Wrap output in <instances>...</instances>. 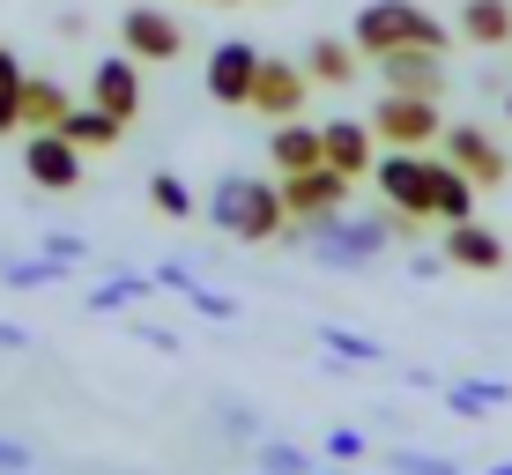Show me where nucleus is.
I'll use <instances>...</instances> for the list:
<instances>
[{"label": "nucleus", "instance_id": "7c9ffc66", "mask_svg": "<svg viewBox=\"0 0 512 475\" xmlns=\"http://www.w3.org/2000/svg\"><path fill=\"white\" fill-rule=\"evenodd\" d=\"M186 305H193V312H201V320H223V327H231V320H238V297H223V290H208V283H201V290H193V297H186Z\"/></svg>", "mask_w": 512, "mask_h": 475}, {"label": "nucleus", "instance_id": "c756f323", "mask_svg": "<svg viewBox=\"0 0 512 475\" xmlns=\"http://www.w3.org/2000/svg\"><path fill=\"white\" fill-rule=\"evenodd\" d=\"M386 468H401V475H461V468L446 461V453H409V446H401V453H394Z\"/></svg>", "mask_w": 512, "mask_h": 475}, {"label": "nucleus", "instance_id": "423d86ee", "mask_svg": "<svg viewBox=\"0 0 512 475\" xmlns=\"http://www.w3.org/2000/svg\"><path fill=\"white\" fill-rule=\"evenodd\" d=\"M372 134L386 149H431L438 134H446V119H438V97H409V90H386L379 112H372Z\"/></svg>", "mask_w": 512, "mask_h": 475}, {"label": "nucleus", "instance_id": "f8f14e48", "mask_svg": "<svg viewBox=\"0 0 512 475\" xmlns=\"http://www.w3.org/2000/svg\"><path fill=\"white\" fill-rule=\"evenodd\" d=\"M90 104H104L112 119L134 127V112H141V60L134 52H104V60L90 67Z\"/></svg>", "mask_w": 512, "mask_h": 475}, {"label": "nucleus", "instance_id": "9b49d317", "mask_svg": "<svg viewBox=\"0 0 512 475\" xmlns=\"http://www.w3.org/2000/svg\"><path fill=\"white\" fill-rule=\"evenodd\" d=\"M438 149H446V164H461L475 186H505L512 179V156L490 142L483 127H446V134H438Z\"/></svg>", "mask_w": 512, "mask_h": 475}, {"label": "nucleus", "instance_id": "ddd939ff", "mask_svg": "<svg viewBox=\"0 0 512 475\" xmlns=\"http://www.w3.org/2000/svg\"><path fill=\"white\" fill-rule=\"evenodd\" d=\"M320 149H327L334 171H349V179H372V164H379L372 119H327V127H320Z\"/></svg>", "mask_w": 512, "mask_h": 475}, {"label": "nucleus", "instance_id": "6e6552de", "mask_svg": "<svg viewBox=\"0 0 512 475\" xmlns=\"http://www.w3.org/2000/svg\"><path fill=\"white\" fill-rule=\"evenodd\" d=\"M23 179L38 186V193H75L82 186V149L67 142L60 127H38L23 142Z\"/></svg>", "mask_w": 512, "mask_h": 475}, {"label": "nucleus", "instance_id": "a878e982", "mask_svg": "<svg viewBox=\"0 0 512 475\" xmlns=\"http://www.w3.org/2000/svg\"><path fill=\"white\" fill-rule=\"evenodd\" d=\"M446 409H453V416L505 409V386H498V379H453V386H446Z\"/></svg>", "mask_w": 512, "mask_h": 475}, {"label": "nucleus", "instance_id": "6ab92c4d", "mask_svg": "<svg viewBox=\"0 0 512 475\" xmlns=\"http://www.w3.org/2000/svg\"><path fill=\"white\" fill-rule=\"evenodd\" d=\"M305 75L327 82V90H349V82H357V45L349 38H312L305 45Z\"/></svg>", "mask_w": 512, "mask_h": 475}, {"label": "nucleus", "instance_id": "58836bf2", "mask_svg": "<svg viewBox=\"0 0 512 475\" xmlns=\"http://www.w3.org/2000/svg\"><path fill=\"white\" fill-rule=\"evenodd\" d=\"M327 475H349V461H342V468H327Z\"/></svg>", "mask_w": 512, "mask_h": 475}, {"label": "nucleus", "instance_id": "c85d7f7f", "mask_svg": "<svg viewBox=\"0 0 512 475\" xmlns=\"http://www.w3.org/2000/svg\"><path fill=\"white\" fill-rule=\"evenodd\" d=\"M38 253L67 260V268H82V260H90V238H82V231H45V245H38Z\"/></svg>", "mask_w": 512, "mask_h": 475}, {"label": "nucleus", "instance_id": "412c9836", "mask_svg": "<svg viewBox=\"0 0 512 475\" xmlns=\"http://www.w3.org/2000/svg\"><path fill=\"white\" fill-rule=\"evenodd\" d=\"M475 193H483V186H475L461 164H446V156H438V223H468V216H475Z\"/></svg>", "mask_w": 512, "mask_h": 475}, {"label": "nucleus", "instance_id": "39448f33", "mask_svg": "<svg viewBox=\"0 0 512 475\" xmlns=\"http://www.w3.org/2000/svg\"><path fill=\"white\" fill-rule=\"evenodd\" d=\"M119 52H134L141 67H179V52H186V23L171 8H127L119 15Z\"/></svg>", "mask_w": 512, "mask_h": 475}, {"label": "nucleus", "instance_id": "f257e3e1", "mask_svg": "<svg viewBox=\"0 0 512 475\" xmlns=\"http://www.w3.org/2000/svg\"><path fill=\"white\" fill-rule=\"evenodd\" d=\"M297 253H312L320 268H372L394 238H416V223L401 208L386 216H327V223H305V231H282Z\"/></svg>", "mask_w": 512, "mask_h": 475}, {"label": "nucleus", "instance_id": "1a4fd4ad", "mask_svg": "<svg viewBox=\"0 0 512 475\" xmlns=\"http://www.w3.org/2000/svg\"><path fill=\"white\" fill-rule=\"evenodd\" d=\"M282 208H290V223H327V216H342L349 208V171H290L282 179Z\"/></svg>", "mask_w": 512, "mask_h": 475}, {"label": "nucleus", "instance_id": "f704fd0d", "mask_svg": "<svg viewBox=\"0 0 512 475\" xmlns=\"http://www.w3.org/2000/svg\"><path fill=\"white\" fill-rule=\"evenodd\" d=\"M134 334H141V342H149V349H164V357H179V334H171V327H149V320H134Z\"/></svg>", "mask_w": 512, "mask_h": 475}, {"label": "nucleus", "instance_id": "f03ea898", "mask_svg": "<svg viewBox=\"0 0 512 475\" xmlns=\"http://www.w3.org/2000/svg\"><path fill=\"white\" fill-rule=\"evenodd\" d=\"M208 223L238 245H275L290 231V208H282V179H253V171H223L208 186Z\"/></svg>", "mask_w": 512, "mask_h": 475}, {"label": "nucleus", "instance_id": "c9c22d12", "mask_svg": "<svg viewBox=\"0 0 512 475\" xmlns=\"http://www.w3.org/2000/svg\"><path fill=\"white\" fill-rule=\"evenodd\" d=\"M0 468H38V453H30L23 438H0Z\"/></svg>", "mask_w": 512, "mask_h": 475}, {"label": "nucleus", "instance_id": "2f4dec72", "mask_svg": "<svg viewBox=\"0 0 512 475\" xmlns=\"http://www.w3.org/2000/svg\"><path fill=\"white\" fill-rule=\"evenodd\" d=\"M364 453H372V446H364V431H349V424H342V431H327V461H349V468H357Z\"/></svg>", "mask_w": 512, "mask_h": 475}, {"label": "nucleus", "instance_id": "b1692460", "mask_svg": "<svg viewBox=\"0 0 512 475\" xmlns=\"http://www.w3.org/2000/svg\"><path fill=\"white\" fill-rule=\"evenodd\" d=\"M0 283H8V290H60L67 283V260H52V253H38V260H0Z\"/></svg>", "mask_w": 512, "mask_h": 475}, {"label": "nucleus", "instance_id": "20e7f679", "mask_svg": "<svg viewBox=\"0 0 512 475\" xmlns=\"http://www.w3.org/2000/svg\"><path fill=\"white\" fill-rule=\"evenodd\" d=\"M372 179L386 193V208H401L409 223H438V156L423 149H386L372 164Z\"/></svg>", "mask_w": 512, "mask_h": 475}, {"label": "nucleus", "instance_id": "e433bc0d", "mask_svg": "<svg viewBox=\"0 0 512 475\" xmlns=\"http://www.w3.org/2000/svg\"><path fill=\"white\" fill-rule=\"evenodd\" d=\"M0 349H30V327H15V320H0Z\"/></svg>", "mask_w": 512, "mask_h": 475}, {"label": "nucleus", "instance_id": "0eeeda50", "mask_svg": "<svg viewBox=\"0 0 512 475\" xmlns=\"http://www.w3.org/2000/svg\"><path fill=\"white\" fill-rule=\"evenodd\" d=\"M260 60H268V52H260L253 38H223L216 52H208V97L216 104H231V112H245V104H253V82H260Z\"/></svg>", "mask_w": 512, "mask_h": 475}, {"label": "nucleus", "instance_id": "f3484780", "mask_svg": "<svg viewBox=\"0 0 512 475\" xmlns=\"http://www.w3.org/2000/svg\"><path fill=\"white\" fill-rule=\"evenodd\" d=\"M461 38L475 52H505L512 45V0H461Z\"/></svg>", "mask_w": 512, "mask_h": 475}, {"label": "nucleus", "instance_id": "4be33fe9", "mask_svg": "<svg viewBox=\"0 0 512 475\" xmlns=\"http://www.w3.org/2000/svg\"><path fill=\"white\" fill-rule=\"evenodd\" d=\"M141 297H156V275H104L82 305H90V312H134Z\"/></svg>", "mask_w": 512, "mask_h": 475}, {"label": "nucleus", "instance_id": "cd10ccee", "mask_svg": "<svg viewBox=\"0 0 512 475\" xmlns=\"http://www.w3.org/2000/svg\"><path fill=\"white\" fill-rule=\"evenodd\" d=\"M320 349H334L342 364H386V349L372 334H357V327H320Z\"/></svg>", "mask_w": 512, "mask_h": 475}, {"label": "nucleus", "instance_id": "393cba45", "mask_svg": "<svg viewBox=\"0 0 512 475\" xmlns=\"http://www.w3.org/2000/svg\"><path fill=\"white\" fill-rule=\"evenodd\" d=\"M149 208H156V216H171V223H186L201 201H193V186L179 179V171H149Z\"/></svg>", "mask_w": 512, "mask_h": 475}, {"label": "nucleus", "instance_id": "9d476101", "mask_svg": "<svg viewBox=\"0 0 512 475\" xmlns=\"http://www.w3.org/2000/svg\"><path fill=\"white\" fill-rule=\"evenodd\" d=\"M305 90H312L305 67H297V60H275V52H268V60H260V82H253V104H245V112H260L268 127H275V119H297V112H305Z\"/></svg>", "mask_w": 512, "mask_h": 475}, {"label": "nucleus", "instance_id": "ea45409f", "mask_svg": "<svg viewBox=\"0 0 512 475\" xmlns=\"http://www.w3.org/2000/svg\"><path fill=\"white\" fill-rule=\"evenodd\" d=\"M490 475H512V461H505V468H490Z\"/></svg>", "mask_w": 512, "mask_h": 475}, {"label": "nucleus", "instance_id": "72a5a7b5", "mask_svg": "<svg viewBox=\"0 0 512 475\" xmlns=\"http://www.w3.org/2000/svg\"><path fill=\"white\" fill-rule=\"evenodd\" d=\"M216 424L231 431V438H260V416H253V409H231V401H223V416H216Z\"/></svg>", "mask_w": 512, "mask_h": 475}, {"label": "nucleus", "instance_id": "4468645a", "mask_svg": "<svg viewBox=\"0 0 512 475\" xmlns=\"http://www.w3.org/2000/svg\"><path fill=\"white\" fill-rule=\"evenodd\" d=\"M268 164L290 179V171H320L327 149H320V127H305V119H275L268 127Z\"/></svg>", "mask_w": 512, "mask_h": 475}, {"label": "nucleus", "instance_id": "bb28decb", "mask_svg": "<svg viewBox=\"0 0 512 475\" xmlns=\"http://www.w3.org/2000/svg\"><path fill=\"white\" fill-rule=\"evenodd\" d=\"M23 82H30V75H23V60L0 45V134L23 127Z\"/></svg>", "mask_w": 512, "mask_h": 475}, {"label": "nucleus", "instance_id": "a19ab883", "mask_svg": "<svg viewBox=\"0 0 512 475\" xmlns=\"http://www.w3.org/2000/svg\"><path fill=\"white\" fill-rule=\"evenodd\" d=\"M505 119H512V90H505Z\"/></svg>", "mask_w": 512, "mask_h": 475}, {"label": "nucleus", "instance_id": "aec40b11", "mask_svg": "<svg viewBox=\"0 0 512 475\" xmlns=\"http://www.w3.org/2000/svg\"><path fill=\"white\" fill-rule=\"evenodd\" d=\"M67 112H75V97H67L60 82H45V75L23 82V127H30V134H38V127H60Z\"/></svg>", "mask_w": 512, "mask_h": 475}, {"label": "nucleus", "instance_id": "4c0bfd02", "mask_svg": "<svg viewBox=\"0 0 512 475\" xmlns=\"http://www.w3.org/2000/svg\"><path fill=\"white\" fill-rule=\"evenodd\" d=\"M0 475H30V468H0Z\"/></svg>", "mask_w": 512, "mask_h": 475}, {"label": "nucleus", "instance_id": "a211bd4d", "mask_svg": "<svg viewBox=\"0 0 512 475\" xmlns=\"http://www.w3.org/2000/svg\"><path fill=\"white\" fill-rule=\"evenodd\" d=\"M60 134H67V142H75L82 156H90V149H119V134H127V119H112V112H104V104H75V112L60 119Z\"/></svg>", "mask_w": 512, "mask_h": 475}, {"label": "nucleus", "instance_id": "7ed1b4c3", "mask_svg": "<svg viewBox=\"0 0 512 475\" xmlns=\"http://www.w3.org/2000/svg\"><path fill=\"white\" fill-rule=\"evenodd\" d=\"M349 45L372 52V60H386V52L416 45V52H446L453 30L438 23L431 8H416V0H372V8H357V23H349Z\"/></svg>", "mask_w": 512, "mask_h": 475}, {"label": "nucleus", "instance_id": "2eb2a0df", "mask_svg": "<svg viewBox=\"0 0 512 475\" xmlns=\"http://www.w3.org/2000/svg\"><path fill=\"white\" fill-rule=\"evenodd\" d=\"M379 75H386V90H409V97H446V67H438V52L401 45V52H386V60H379Z\"/></svg>", "mask_w": 512, "mask_h": 475}, {"label": "nucleus", "instance_id": "473e14b6", "mask_svg": "<svg viewBox=\"0 0 512 475\" xmlns=\"http://www.w3.org/2000/svg\"><path fill=\"white\" fill-rule=\"evenodd\" d=\"M156 290H171V297H193V290H201V275H193L186 260H164V268H156Z\"/></svg>", "mask_w": 512, "mask_h": 475}, {"label": "nucleus", "instance_id": "5701e85b", "mask_svg": "<svg viewBox=\"0 0 512 475\" xmlns=\"http://www.w3.org/2000/svg\"><path fill=\"white\" fill-rule=\"evenodd\" d=\"M253 468L260 475H320L305 446H290V438H253Z\"/></svg>", "mask_w": 512, "mask_h": 475}, {"label": "nucleus", "instance_id": "dca6fc26", "mask_svg": "<svg viewBox=\"0 0 512 475\" xmlns=\"http://www.w3.org/2000/svg\"><path fill=\"white\" fill-rule=\"evenodd\" d=\"M446 260H453V268H468V275H498L512 253H505L498 231H483V223L468 216V223H453V231H446Z\"/></svg>", "mask_w": 512, "mask_h": 475}]
</instances>
